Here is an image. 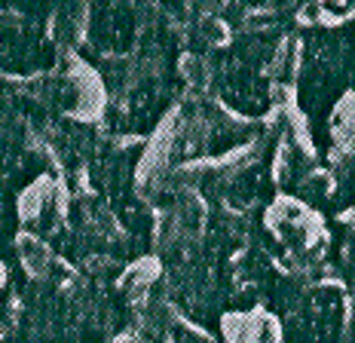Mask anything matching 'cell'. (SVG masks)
<instances>
[{"mask_svg": "<svg viewBox=\"0 0 355 343\" xmlns=\"http://www.w3.org/2000/svg\"><path fill=\"white\" fill-rule=\"evenodd\" d=\"M110 343H144V340L132 337V334H123V337H116V340H110Z\"/></svg>", "mask_w": 355, "mask_h": 343, "instance_id": "obj_8", "label": "cell"}, {"mask_svg": "<svg viewBox=\"0 0 355 343\" xmlns=\"http://www.w3.org/2000/svg\"><path fill=\"white\" fill-rule=\"evenodd\" d=\"M16 208H19V221L25 227H37V224H43V218H46L49 227L55 230L58 221L68 212V196H64V187L53 175H40L21 190Z\"/></svg>", "mask_w": 355, "mask_h": 343, "instance_id": "obj_2", "label": "cell"}, {"mask_svg": "<svg viewBox=\"0 0 355 343\" xmlns=\"http://www.w3.org/2000/svg\"><path fill=\"white\" fill-rule=\"evenodd\" d=\"M157 276H159V260L157 258H141L123 273L120 288L125 292V297H138L157 282Z\"/></svg>", "mask_w": 355, "mask_h": 343, "instance_id": "obj_7", "label": "cell"}, {"mask_svg": "<svg viewBox=\"0 0 355 343\" xmlns=\"http://www.w3.org/2000/svg\"><path fill=\"white\" fill-rule=\"evenodd\" d=\"M220 334L227 343H279L282 328L272 312L257 307L248 312H227L220 319Z\"/></svg>", "mask_w": 355, "mask_h": 343, "instance_id": "obj_3", "label": "cell"}, {"mask_svg": "<svg viewBox=\"0 0 355 343\" xmlns=\"http://www.w3.org/2000/svg\"><path fill=\"white\" fill-rule=\"evenodd\" d=\"M16 245H19V255H21V264H25L28 276H34V279L49 276V270H53V264H55V255L49 251V245L43 242L40 236L25 230V233L16 236Z\"/></svg>", "mask_w": 355, "mask_h": 343, "instance_id": "obj_5", "label": "cell"}, {"mask_svg": "<svg viewBox=\"0 0 355 343\" xmlns=\"http://www.w3.org/2000/svg\"><path fill=\"white\" fill-rule=\"evenodd\" d=\"M64 114L80 123H92L105 110V83L98 71L89 68L80 58H71V68L64 74Z\"/></svg>", "mask_w": 355, "mask_h": 343, "instance_id": "obj_1", "label": "cell"}, {"mask_svg": "<svg viewBox=\"0 0 355 343\" xmlns=\"http://www.w3.org/2000/svg\"><path fill=\"white\" fill-rule=\"evenodd\" d=\"M328 129H331V138H334V147L349 156L352 153V132H355V126H352V92L340 95V101L334 104V110H331Z\"/></svg>", "mask_w": 355, "mask_h": 343, "instance_id": "obj_6", "label": "cell"}, {"mask_svg": "<svg viewBox=\"0 0 355 343\" xmlns=\"http://www.w3.org/2000/svg\"><path fill=\"white\" fill-rule=\"evenodd\" d=\"M175 117L178 110H172V114L166 117V120L159 123L157 135L150 138V147L144 151L141 162H138V184L141 181H150L153 178V169H162L168 160V153H172V144H175Z\"/></svg>", "mask_w": 355, "mask_h": 343, "instance_id": "obj_4", "label": "cell"}]
</instances>
